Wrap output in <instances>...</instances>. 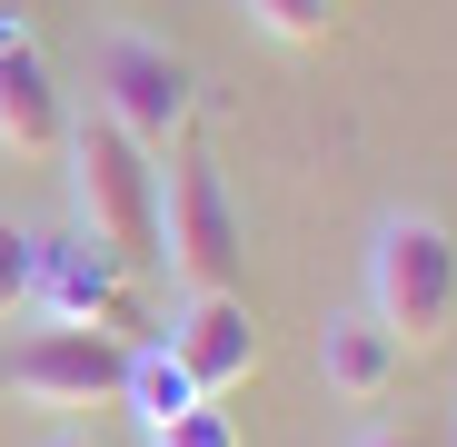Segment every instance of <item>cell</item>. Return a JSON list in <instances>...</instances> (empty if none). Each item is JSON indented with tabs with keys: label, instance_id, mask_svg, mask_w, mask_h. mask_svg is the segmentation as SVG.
Wrapping results in <instances>:
<instances>
[{
	"label": "cell",
	"instance_id": "obj_1",
	"mask_svg": "<svg viewBox=\"0 0 457 447\" xmlns=\"http://www.w3.org/2000/svg\"><path fill=\"white\" fill-rule=\"evenodd\" d=\"M60 160H70V209H80L70 229L139 278L160 259V160H149L139 139H120L110 120H80L60 139Z\"/></svg>",
	"mask_w": 457,
	"mask_h": 447
},
{
	"label": "cell",
	"instance_id": "obj_2",
	"mask_svg": "<svg viewBox=\"0 0 457 447\" xmlns=\"http://www.w3.org/2000/svg\"><path fill=\"white\" fill-rule=\"evenodd\" d=\"M368 319L408 358L447 348V328H457V239H447V219H428V209L378 219V239H368Z\"/></svg>",
	"mask_w": 457,
	"mask_h": 447
},
{
	"label": "cell",
	"instance_id": "obj_3",
	"mask_svg": "<svg viewBox=\"0 0 457 447\" xmlns=\"http://www.w3.org/2000/svg\"><path fill=\"white\" fill-rule=\"evenodd\" d=\"M100 120H110L120 139H139L149 160H170V149L189 139V120H199V80H189V60H179L170 40L120 30V40L100 50Z\"/></svg>",
	"mask_w": 457,
	"mask_h": 447
},
{
	"label": "cell",
	"instance_id": "obj_4",
	"mask_svg": "<svg viewBox=\"0 0 457 447\" xmlns=\"http://www.w3.org/2000/svg\"><path fill=\"white\" fill-rule=\"evenodd\" d=\"M160 259L170 278L199 298V288H239V259H249V229L228 209V179L209 160H170L160 170Z\"/></svg>",
	"mask_w": 457,
	"mask_h": 447
},
{
	"label": "cell",
	"instance_id": "obj_5",
	"mask_svg": "<svg viewBox=\"0 0 457 447\" xmlns=\"http://www.w3.org/2000/svg\"><path fill=\"white\" fill-rule=\"evenodd\" d=\"M30 309H40L50 328H100V338H120V348H139V338H149V328H139V288H129V269H120V259H100L80 229L40 239Z\"/></svg>",
	"mask_w": 457,
	"mask_h": 447
},
{
	"label": "cell",
	"instance_id": "obj_6",
	"mask_svg": "<svg viewBox=\"0 0 457 447\" xmlns=\"http://www.w3.org/2000/svg\"><path fill=\"white\" fill-rule=\"evenodd\" d=\"M120 368H129V348L100 328H30L11 348V368H0V388H21L30 408H110Z\"/></svg>",
	"mask_w": 457,
	"mask_h": 447
},
{
	"label": "cell",
	"instance_id": "obj_7",
	"mask_svg": "<svg viewBox=\"0 0 457 447\" xmlns=\"http://www.w3.org/2000/svg\"><path fill=\"white\" fill-rule=\"evenodd\" d=\"M170 358L199 378V398H228V388L259 368L249 298H239V288H199V298H179V319H170Z\"/></svg>",
	"mask_w": 457,
	"mask_h": 447
},
{
	"label": "cell",
	"instance_id": "obj_8",
	"mask_svg": "<svg viewBox=\"0 0 457 447\" xmlns=\"http://www.w3.org/2000/svg\"><path fill=\"white\" fill-rule=\"evenodd\" d=\"M60 139H70V120H60L50 60H40V40H11L0 50V149L11 160H60Z\"/></svg>",
	"mask_w": 457,
	"mask_h": 447
},
{
	"label": "cell",
	"instance_id": "obj_9",
	"mask_svg": "<svg viewBox=\"0 0 457 447\" xmlns=\"http://www.w3.org/2000/svg\"><path fill=\"white\" fill-rule=\"evenodd\" d=\"M319 368H328V388H338L348 408H378V398L398 388L408 348H398L388 328H378V319L358 309V319H328V328H319Z\"/></svg>",
	"mask_w": 457,
	"mask_h": 447
},
{
	"label": "cell",
	"instance_id": "obj_10",
	"mask_svg": "<svg viewBox=\"0 0 457 447\" xmlns=\"http://www.w3.org/2000/svg\"><path fill=\"white\" fill-rule=\"evenodd\" d=\"M120 408H129L139 427H170V418H189V408H209V398H199L189 368L170 358V338H139L129 368H120Z\"/></svg>",
	"mask_w": 457,
	"mask_h": 447
},
{
	"label": "cell",
	"instance_id": "obj_11",
	"mask_svg": "<svg viewBox=\"0 0 457 447\" xmlns=\"http://www.w3.org/2000/svg\"><path fill=\"white\" fill-rule=\"evenodd\" d=\"M239 11L269 30V40H288V50H309V40H328V0H239Z\"/></svg>",
	"mask_w": 457,
	"mask_h": 447
},
{
	"label": "cell",
	"instance_id": "obj_12",
	"mask_svg": "<svg viewBox=\"0 0 457 447\" xmlns=\"http://www.w3.org/2000/svg\"><path fill=\"white\" fill-rule=\"evenodd\" d=\"M30 269H40V239L21 229V219H0V319L30 309Z\"/></svg>",
	"mask_w": 457,
	"mask_h": 447
},
{
	"label": "cell",
	"instance_id": "obj_13",
	"mask_svg": "<svg viewBox=\"0 0 457 447\" xmlns=\"http://www.w3.org/2000/svg\"><path fill=\"white\" fill-rule=\"evenodd\" d=\"M149 447H239V427H228V408H189L170 427H149Z\"/></svg>",
	"mask_w": 457,
	"mask_h": 447
},
{
	"label": "cell",
	"instance_id": "obj_14",
	"mask_svg": "<svg viewBox=\"0 0 457 447\" xmlns=\"http://www.w3.org/2000/svg\"><path fill=\"white\" fill-rule=\"evenodd\" d=\"M11 40H30V21L11 11V0H0V50H11Z\"/></svg>",
	"mask_w": 457,
	"mask_h": 447
},
{
	"label": "cell",
	"instance_id": "obj_15",
	"mask_svg": "<svg viewBox=\"0 0 457 447\" xmlns=\"http://www.w3.org/2000/svg\"><path fill=\"white\" fill-rule=\"evenodd\" d=\"M358 447H418V437H358Z\"/></svg>",
	"mask_w": 457,
	"mask_h": 447
},
{
	"label": "cell",
	"instance_id": "obj_16",
	"mask_svg": "<svg viewBox=\"0 0 457 447\" xmlns=\"http://www.w3.org/2000/svg\"><path fill=\"white\" fill-rule=\"evenodd\" d=\"M50 447H90V437H50Z\"/></svg>",
	"mask_w": 457,
	"mask_h": 447
},
{
	"label": "cell",
	"instance_id": "obj_17",
	"mask_svg": "<svg viewBox=\"0 0 457 447\" xmlns=\"http://www.w3.org/2000/svg\"><path fill=\"white\" fill-rule=\"evenodd\" d=\"M328 11H338V0H328Z\"/></svg>",
	"mask_w": 457,
	"mask_h": 447
}]
</instances>
